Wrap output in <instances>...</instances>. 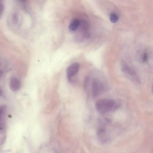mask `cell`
Returning <instances> with one entry per match:
<instances>
[{
    "mask_svg": "<svg viewBox=\"0 0 153 153\" xmlns=\"http://www.w3.org/2000/svg\"><path fill=\"white\" fill-rule=\"evenodd\" d=\"M80 67L79 64L77 62L73 63L70 65L67 68L66 74L68 80L71 81L73 78L78 72Z\"/></svg>",
    "mask_w": 153,
    "mask_h": 153,
    "instance_id": "3",
    "label": "cell"
},
{
    "mask_svg": "<svg viewBox=\"0 0 153 153\" xmlns=\"http://www.w3.org/2000/svg\"><path fill=\"white\" fill-rule=\"evenodd\" d=\"M148 55L147 53H145L143 56V60L144 62H146L148 59Z\"/></svg>",
    "mask_w": 153,
    "mask_h": 153,
    "instance_id": "11",
    "label": "cell"
},
{
    "mask_svg": "<svg viewBox=\"0 0 153 153\" xmlns=\"http://www.w3.org/2000/svg\"><path fill=\"white\" fill-rule=\"evenodd\" d=\"M114 105V101L109 99H101L97 100L95 103L97 111L101 114H103L111 111Z\"/></svg>",
    "mask_w": 153,
    "mask_h": 153,
    "instance_id": "1",
    "label": "cell"
},
{
    "mask_svg": "<svg viewBox=\"0 0 153 153\" xmlns=\"http://www.w3.org/2000/svg\"><path fill=\"white\" fill-rule=\"evenodd\" d=\"M4 9V5L1 1L0 0V18L2 16Z\"/></svg>",
    "mask_w": 153,
    "mask_h": 153,
    "instance_id": "9",
    "label": "cell"
},
{
    "mask_svg": "<svg viewBox=\"0 0 153 153\" xmlns=\"http://www.w3.org/2000/svg\"><path fill=\"white\" fill-rule=\"evenodd\" d=\"M3 94V91L2 89L0 88V97H1Z\"/></svg>",
    "mask_w": 153,
    "mask_h": 153,
    "instance_id": "12",
    "label": "cell"
},
{
    "mask_svg": "<svg viewBox=\"0 0 153 153\" xmlns=\"http://www.w3.org/2000/svg\"><path fill=\"white\" fill-rule=\"evenodd\" d=\"M13 20L14 23L16 24L18 21V16L17 13H14L13 16Z\"/></svg>",
    "mask_w": 153,
    "mask_h": 153,
    "instance_id": "8",
    "label": "cell"
},
{
    "mask_svg": "<svg viewBox=\"0 0 153 153\" xmlns=\"http://www.w3.org/2000/svg\"><path fill=\"white\" fill-rule=\"evenodd\" d=\"M91 89L93 97H96L103 92L104 90V87L99 80L95 79L92 82Z\"/></svg>",
    "mask_w": 153,
    "mask_h": 153,
    "instance_id": "2",
    "label": "cell"
},
{
    "mask_svg": "<svg viewBox=\"0 0 153 153\" xmlns=\"http://www.w3.org/2000/svg\"><path fill=\"white\" fill-rule=\"evenodd\" d=\"M123 71L127 75L132 77L136 79V80H139L137 75L133 71L127 66H125L123 68Z\"/></svg>",
    "mask_w": 153,
    "mask_h": 153,
    "instance_id": "6",
    "label": "cell"
},
{
    "mask_svg": "<svg viewBox=\"0 0 153 153\" xmlns=\"http://www.w3.org/2000/svg\"><path fill=\"white\" fill-rule=\"evenodd\" d=\"M79 20L77 19H73L70 24L69 29L72 32L76 31L78 28L80 24Z\"/></svg>",
    "mask_w": 153,
    "mask_h": 153,
    "instance_id": "5",
    "label": "cell"
},
{
    "mask_svg": "<svg viewBox=\"0 0 153 153\" xmlns=\"http://www.w3.org/2000/svg\"><path fill=\"white\" fill-rule=\"evenodd\" d=\"M110 19L111 22L115 23L117 21L118 17L117 15L115 13H112L110 15Z\"/></svg>",
    "mask_w": 153,
    "mask_h": 153,
    "instance_id": "7",
    "label": "cell"
},
{
    "mask_svg": "<svg viewBox=\"0 0 153 153\" xmlns=\"http://www.w3.org/2000/svg\"><path fill=\"white\" fill-rule=\"evenodd\" d=\"M2 74H3L2 71L1 70H0V79L1 78V77L2 76Z\"/></svg>",
    "mask_w": 153,
    "mask_h": 153,
    "instance_id": "13",
    "label": "cell"
},
{
    "mask_svg": "<svg viewBox=\"0 0 153 153\" xmlns=\"http://www.w3.org/2000/svg\"><path fill=\"white\" fill-rule=\"evenodd\" d=\"M89 78L88 76L85 77L84 81V87L85 88H87L88 85Z\"/></svg>",
    "mask_w": 153,
    "mask_h": 153,
    "instance_id": "10",
    "label": "cell"
},
{
    "mask_svg": "<svg viewBox=\"0 0 153 153\" xmlns=\"http://www.w3.org/2000/svg\"><path fill=\"white\" fill-rule=\"evenodd\" d=\"M21 84L19 80L15 76H12L10 79L9 87L11 90L13 91L19 90Z\"/></svg>",
    "mask_w": 153,
    "mask_h": 153,
    "instance_id": "4",
    "label": "cell"
}]
</instances>
